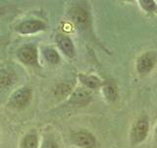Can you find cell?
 <instances>
[{"mask_svg":"<svg viewBox=\"0 0 157 148\" xmlns=\"http://www.w3.org/2000/svg\"><path fill=\"white\" fill-rule=\"evenodd\" d=\"M32 98V91L29 88H21L15 92L11 99H10V104L13 107L16 108H23L25 106L28 105V103L29 102Z\"/></svg>","mask_w":157,"mask_h":148,"instance_id":"obj_1","label":"cell"},{"mask_svg":"<svg viewBox=\"0 0 157 148\" xmlns=\"http://www.w3.org/2000/svg\"><path fill=\"white\" fill-rule=\"evenodd\" d=\"M18 56L26 64H31V65H36L37 62V51L36 47L33 44H28L20 48L18 52Z\"/></svg>","mask_w":157,"mask_h":148,"instance_id":"obj_2","label":"cell"},{"mask_svg":"<svg viewBox=\"0 0 157 148\" xmlns=\"http://www.w3.org/2000/svg\"><path fill=\"white\" fill-rule=\"evenodd\" d=\"M72 140L77 145L83 148H92L95 146V139L90 133L86 131H78L72 135Z\"/></svg>","mask_w":157,"mask_h":148,"instance_id":"obj_3","label":"cell"},{"mask_svg":"<svg viewBox=\"0 0 157 148\" xmlns=\"http://www.w3.org/2000/svg\"><path fill=\"white\" fill-rule=\"evenodd\" d=\"M69 17L80 28H86L88 24L87 13L80 7H73L69 11Z\"/></svg>","mask_w":157,"mask_h":148,"instance_id":"obj_4","label":"cell"},{"mask_svg":"<svg viewBox=\"0 0 157 148\" xmlns=\"http://www.w3.org/2000/svg\"><path fill=\"white\" fill-rule=\"evenodd\" d=\"M156 61V56L154 52H147L141 56L137 61V69L140 73L149 72L154 66Z\"/></svg>","mask_w":157,"mask_h":148,"instance_id":"obj_5","label":"cell"},{"mask_svg":"<svg viewBox=\"0 0 157 148\" xmlns=\"http://www.w3.org/2000/svg\"><path fill=\"white\" fill-rule=\"evenodd\" d=\"M44 29H45V26L43 23L36 21V20H29V21L20 24L16 30L21 34H33Z\"/></svg>","mask_w":157,"mask_h":148,"instance_id":"obj_6","label":"cell"},{"mask_svg":"<svg viewBox=\"0 0 157 148\" xmlns=\"http://www.w3.org/2000/svg\"><path fill=\"white\" fill-rule=\"evenodd\" d=\"M148 131V121L145 117H142L136 123L132 130V138L136 142L142 141L147 135Z\"/></svg>","mask_w":157,"mask_h":148,"instance_id":"obj_7","label":"cell"},{"mask_svg":"<svg viewBox=\"0 0 157 148\" xmlns=\"http://www.w3.org/2000/svg\"><path fill=\"white\" fill-rule=\"evenodd\" d=\"M17 77L10 69H1L0 70V88H7L12 86L16 82Z\"/></svg>","mask_w":157,"mask_h":148,"instance_id":"obj_8","label":"cell"},{"mask_svg":"<svg viewBox=\"0 0 157 148\" xmlns=\"http://www.w3.org/2000/svg\"><path fill=\"white\" fill-rule=\"evenodd\" d=\"M91 96L87 91L83 89H78L73 93L71 97V103L75 105H86L90 101Z\"/></svg>","mask_w":157,"mask_h":148,"instance_id":"obj_9","label":"cell"},{"mask_svg":"<svg viewBox=\"0 0 157 148\" xmlns=\"http://www.w3.org/2000/svg\"><path fill=\"white\" fill-rule=\"evenodd\" d=\"M58 43L59 47L62 49V51L67 54L68 56L73 57L75 56V48H74V44L72 43V41L68 37H60L58 39Z\"/></svg>","mask_w":157,"mask_h":148,"instance_id":"obj_10","label":"cell"},{"mask_svg":"<svg viewBox=\"0 0 157 148\" xmlns=\"http://www.w3.org/2000/svg\"><path fill=\"white\" fill-rule=\"evenodd\" d=\"M22 148H37V136L33 133L28 134L22 142Z\"/></svg>","mask_w":157,"mask_h":148,"instance_id":"obj_11","label":"cell"},{"mask_svg":"<svg viewBox=\"0 0 157 148\" xmlns=\"http://www.w3.org/2000/svg\"><path fill=\"white\" fill-rule=\"evenodd\" d=\"M43 56L48 62H50L52 64H56L59 62V56L55 49L45 48L43 51Z\"/></svg>","mask_w":157,"mask_h":148,"instance_id":"obj_12","label":"cell"},{"mask_svg":"<svg viewBox=\"0 0 157 148\" xmlns=\"http://www.w3.org/2000/svg\"><path fill=\"white\" fill-rule=\"evenodd\" d=\"M81 80L90 88H96L99 85V80L94 76H80Z\"/></svg>","mask_w":157,"mask_h":148,"instance_id":"obj_13","label":"cell"},{"mask_svg":"<svg viewBox=\"0 0 157 148\" xmlns=\"http://www.w3.org/2000/svg\"><path fill=\"white\" fill-rule=\"evenodd\" d=\"M70 91H71V86L68 85L66 83H63L57 86L55 90V94H56V96L63 98V97H66L68 94L70 93Z\"/></svg>","mask_w":157,"mask_h":148,"instance_id":"obj_14","label":"cell"},{"mask_svg":"<svg viewBox=\"0 0 157 148\" xmlns=\"http://www.w3.org/2000/svg\"><path fill=\"white\" fill-rule=\"evenodd\" d=\"M104 92H105L106 97L109 98L110 100H114L116 98V91L112 85H106V87L104 89Z\"/></svg>","mask_w":157,"mask_h":148,"instance_id":"obj_15","label":"cell"},{"mask_svg":"<svg viewBox=\"0 0 157 148\" xmlns=\"http://www.w3.org/2000/svg\"><path fill=\"white\" fill-rule=\"evenodd\" d=\"M140 4L147 11H153L155 9V3L154 1H151V0H141Z\"/></svg>","mask_w":157,"mask_h":148,"instance_id":"obj_16","label":"cell"},{"mask_svg":"<svg viewBox=\"0 0 157 148\" xmlns=\"http://www.w3.org/2000/svg\"><path fill=\"white\" fill-rule=\"evenodd\" d=\"M41 148H57L56 143L51 139H46L42 143Z\"/></svg>","mask_w":157,"mask_h":148,"instance_id":"obj_17","label":"cell"},{"mask_svg":"<svg viewBox=\"0 0 157 148\" xmlns=\"http://www.w3.org/2000/svg\"><path fill=\"white\" fill-rule=\"evenodd\" d=\"M2 14H3V9H1V8H0V16H1Z\"/></svg>","mask_w":157,"mask_h":148,"instance_id":"obj_18","label":"cell"}]
</instances>
